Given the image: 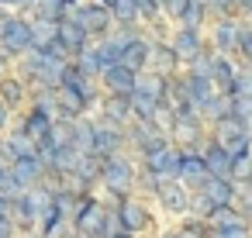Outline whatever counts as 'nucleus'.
<instances>
[{
	"mask_svg": "<svg viewBox=\"0 0 252 238\" xmlns=\"http://www.w3.org/2000/svg\"><path fill=\"white\" fill-rule=\"evenodd\" d=\"M169 138L183 152H200L207 145V138H211V128L200 118V111H176L173 128H169Z\"/></svg>",
	"mask_w": 252,
	"mask_h": 238,
	"instance_id": "6",
	"label": "nucleus"
},
{
	"mask_svg": "<svg viewBox=\"0 0 252 238\" xmlns=\"http://www.w3.org/2000/svg\"><path fill=\"white\" fill-rule=\"evenodd\" d=\"M149 69H159V73H180L183 62L173 49L169 38H152V59H149Z\"/></svg>",
	"mask_w": 252,
	"mask_h": 238,
	"instance_id": "24",
	"label": "nucleus"
},
{
	"mask_svg": "<svg viewBox=\"0 0 252 238\" xmlns=\"http://www.w3.org/2000/svg\"><path fill=\"white\" fill-rule=\"evenodd\" d=\"M207 45L221 56H231L238 52V18H224V21H211L207 25Z\"/></svg>",
	"mask_w": 252,
	"mask_h": 238,
	"instance_id": "12",
	"label": "nucleus"
},
{
	"mask_svg": "<svg viewBox=\"0 0 252 238\" xmlns=\"http://www.w3.org/2000/svg\"><path fill=\"white\" fill-rule=\"evenodd\" d=\"M69 18L90 35V42H100L114 31V14L107 4H97V0H80V4L69 11Z\"/></svg>",
	"mask_w": 252,
	"mask_h": 238,
	"instance_id": "7",
	"label": "nucleus"
},
{
	"mask_svg": "<svg viewBox=\"0 0 252 238\" xmlns=\"http://www.w3.org/2000/svg\"><path fill=\"white\" fill-rule=\"evenodd\" d=\"M28 97H32V87L18 76V73H7V76H0V100H4L14 114H21L28 107Z\"/></svg>",
	"mask_w": 252,
	"mask_h": 238,
	"instance_id": "17",
	"label": "nucleus"
},
{
	"mask_svg": "<svg viewBox=\"0 0 252 238\" xmlns=\"http://www.w3.org/2000/svg\"><path fill=\"white\" fill-rule=\"evenodd\" d=\"M59 42H63V49H66V56H69V59H76L80 52H87V49L94 45V42H90V35H87V31H83L69 14L59 21Z\"/></svg>",
	"mask_w": 252,
	"mask_h": 238,
	"instance_id": "18",
	"label": "nucleus"
},
{
	"mask_svg": "<svg viewBox=\"0 0 252 238\" xmlns=\"http://www.w3.org/2000/svg\"><path fill=\"white\" fill-rule=\"evenodd\" d=\"M169 42H173V49H176V56H180V62L183 66H190L204 49H207V31H200V28H180V25H173V31H169Z\"/></svg>",
	"mask_w": 252,
	"mask_h": 238,
	"instance_id": "10",
	"label": "nucleus"
},
{
	"mask_svg": "<svg viewBox=\"0 0 252 238\" xmlns=\"http://www.w3.org/2000/svg\"><path fill=\"white\" fill-rule=\"evenodd\" d=\"M159 186H162V179H159L156 173H149V169L138 166V176H135V197H142V200H156Z\"/></svg>",
	"mask_w": 252,
	"mask_h": 238,
	"instance_id": "38",
	"label": "nucleus"
},
{
	"mask_svg": "<svg viewBox=\"0 0 252 238\" xmlns=\"http://www.w3.org/2000/svg\"><path fill=\"white\" fill-rule=\"evenodd\" d=\"M69 228L80 231V235H87V238H107L111 231H118V214H114V207L100 193H87L73 207Z\"/></svg>",
	"mask_w": 252,
	"mask_h": 238,
	"instance_id": "2",
	"label": "nucleus"
},
{
	"mask_svg": "<svg viewBox=\"0 0 252 238\" xmlns=\"http://www.w3.org/2000/svg\"><path fill=\"white\" fill-rule=\"evenodd\" d=\"M156 131H159V128H156L152 121H131V124L125 128V142H128V152H131V155H138V152H142V145H145V142H149V138H152Z\"/></svg>",
	"mask_w": 252,
	"mask_h": 238,
	"instance_id": "30",
	"label": "nucleus"
},
{
	"mask_svg": "<svg viewBox=\"0 0 252 238\" xmlns=\"http://www.w3.org/2000/svg\"><path fill=\"white\" fill-rule=\"evenodd\" d=\"M197 111H200V118L207 121V128H211L214 121H221L224 114H231V97H224V93H218V90H214V93L197 107Z\"/></svg>",
	"mask_w": 252,
	"mask_h": 238,
	"instance_id": "29",
	"label": "nucleus"
},
{
	"mask_svg": "<svg viewBox=\"0 0 252 238\" xmlns=\"http://www.w3.org/2000/svg\"><path fill=\"white\" fill-rule=\"evenodd\" d=\"M211 238H252V224L238 221V224H228V228H211Z\"/></svg>",
	"mask_w": 252,
	"mask_h": 238,
	"instance_id": "44",
	"label": "nucleus"
},
{
	"mask_svg": "<svg viewBox=\"0 0 252 238\" xmlns=\"http://www.w3.org/2000/svg\"><path fill=\"white\" fill-rule=\"evenodd\" d=\"M35 49V28L32 18L14 14V11H0V52L7 59H25Z\"/></svg>",
	"mask_w": 252,
	"mask_h": 238,
	"instance_id": "4",
	"label": "nucleus"
},
{
	"mask_svg": "<svg viewBox=\"0 0 252 238\" xmlns=\"http://www.w3.org/2000/svg\"><path fill=\"white\" fill-rule=\"evenodd\" d=\"M94 45H97V52H100V62H104V69L125 59V42H118L114 35H107V38H100V42H94Z\"/></svg>",
	"mask_w": 252,
	"mask_h": 238,
	"instance_id": "37",
	"label": "nucleus"
},
{
	"mask_svg": "<svg viewBox=\"0 0 252 238\" xmlns=\"http://www.w3.org/2000/svg\"><path fill=\"white\" fill-rule=\"evenodd\" d=\"M66 231H69V210L52 200V204L42 210V217H38V235H45V238H63Z\"/></svg>",
	"mask_w": 252,
	"mask_h": 238,
	"instance_id": "23",
	"label": "nucleus"
},
{
	"mask_svg": "<svg viewBox=\"0 0 252 238\" xmlns=\"http://www.w3.org/2000/svg\"><path fill=\"white\" fill-rule=\"evenodd\" d=\"M200 155H204V166H207L211 176H228V179H231V152H228L221 142L207 138V145L200 149Z\"/></svg>",
	"mask_w": 252,
	"mask_h": 238,
	"instance_id": "26",
	"label": "nucleus"
},
{
	"mask_svg": "<svg viewBox=\"0 0 252 238\" xmlns=\"http://www.w3.org/2000/svg\"><path fill=\"white\" fill-rule=\"evenodd\" d=\"M207 18L211 21H224V18H238V0H204Z\"/></svg>",
	"mask_w": 252,
	"mask_h": 238,
	"instance_id": "40",
	"label": "nucleus"
},
{
	"mask_svg": "<svg viewBox=\"0 0 252 238\" xmlns=\"http://www.w3.org/2000/svg\"><path fill=\"white\" fill-rule=\"evenodd\" d=\"M35 7H38V0H18V4H14V14L32 18V14H35Z\"/></svg>",
	"mask_w": 252,
	"mask_h": 238,
	"instance_id": "49",
	"label": "nucleus"
},
{
	"mask_svg": "<svg viewBox=\"0 0 252 238\" xmlns=\"http://www.w3.org/2000/svg\"><path fill=\"white\" fill-rule=\"evenodd\" d=\"M235 210L252 224V186H245V183H238V197H235Z\"/></svg>",
	"mask_w": 252,
	"mask_h": 238,
	"instance_id": "45",
	"label": "nucleus"
},
{
	"mask_svg": "<svg viewBox=\"0 0 252 238\" xmlns=\"http://www.w3.org/2000/svg\"><path fill=\"white\" fill-rule=\"evenodd\" d=\"M228 97H245V100H252V69H242V66H238V76H235Z\"/></svg>",
	"mask_w": 252,
	"mask_h": 238,
	"instance_id": "43",
	"label": "nucleus"
},
{
	"mask_svg": "<svg viewBox=\"0 0 252 238\" xmlns=\"http://www.w3.org/2000/svg\"><path fill=\"white\" fill-rule=\"evenodd\" d=\"M180 83H183V93H187V100L193 104V107H200L211 93H214V80L211 76H204V73H193V69H180Z\"/></svg>",
	"mask_w": 252,
	"mask_h": 238,
	"instance_id": "19",
	"label": "nucleus"
},
{
	"mask_svg": "<svg viewBox=\"0 0 252 238\" xmlns=\"http://www.w3.org/2000/svg\"><path fill=\"white\" fill-rule=\"evenodd\" d=\"M66 59H52L45 52H28L25 59L14 62V73L28 83V87H59V73H63Z\"/></svg>",
	"mask_w": 252,
	"mask_h": 238,
	"instance_id": "5",
	"label": "nucleus"
},
{
	"mask_svg": "<svg viewBox=\"0 0 252 238\" xmlns=\"http://www.w3.org/2000/svg\"><path fill=\"white\" fill-rule=\"evenodd\" d=\"M0 238H18V228H14V221H0Z\"/></svg>",
	"mask_w": 252,
	"mask_h": 238,
	"instance_id": "51",
	"label": "nucleus"
},
{
	"mask_svg": "<svg viewBox=\"0 0 252 238\" xmlns=\"http://www.w3.org/2000/svg\"><path fill=\"white\" fill-rule=\"evenodd\" d=\"M211 210H214V204H211L200 190H193V193H190V214H197V217H211Z\"/></svg>",
	"mask_w": 252,
	"mask_h": 238,
	"instance_id": "46",
	"label": "nucleus"
},
{
	"mask_svg": "<svg viewBox=\"0 0 252 238\" xmlns=\"http://www.w3.org/2000/svg\"><path fill=\"white\" fill-rule=\"evenodd\" d=\"M180 155H183V149L166 145L162 152H156L149 159H138V166L149 169V173H156L159 179H180Z\"/></svg>",
	"mask_w": 252,
	"mask_h": 238,
	"instance_id": "15",
	"label": "nucleus"
},
{
	"mask_svg": "<svg viewBox=\"0 0 252 238\" xmlns=\"http://www.w3.org/2000/svg\"><path fill=\"white\" fill-rule=\"evenodd\" d=\"M207 179H211V173L204 166V155L200 152H183L180 155V183L190 186V190H200Z\"/></svg>",
	"mask_w": 252,
	"mask_h": 238,
	"instance_id": "20",
	"label": "nucleus"
},
{
	"mask_svg": "<svg viewBox=\"0 0 252 238\" xmlns=\"http://www.w3.org/2000/svg\"><path fill=\"white\" fill-rule=\"evenodd\" d=\"M7 173H11V166H4V162H0V186H4V179H7Z\"/></svg>",
	"mask_w": 252,
	"mask_h": 238,
	"instance_id": "56",
	"label": "nucleus"
},
{
	"mask_svg": "<svg viewBox=\"0 0 252 238\" xmlns=\"http://www.w3.org/2000/svg\"><path fill=\"white\" fill-rule=\"evenodd\" d=\"M200 193H204L214 207H231L235 197H238V183L228 179V176H211V179L200 186Z\"/></svg>",
	"mask_w": 252,
	"mask_h": 238,
	"instance_id": "22",
	"label": "nucleus"
},
{
	"mask_svg": "<svg viewBox=\"0 0 252 238\" xmlns=\"http://www.w3.org/2000/svg\"><path fill=\"white\" fill-rule=\"evenodd\" d=\"M176 25H180V28H200V31H207L211 18H207L204 0H187V7H183V14H180Z\"/></svg>",
	"mask_w": 252,
	"mask_h": 238,
	"instance_id": "32",
	"label": "nucleus"
},
{
	"mask_svg": "<svg viewBox=\"0 0 252 238\" xmlns=\"http://www.w3.org/2000/svg\"><path fill=\"white\" fill-rule=\"evenodd\" d=\"M21 238H45V235H38V231H32V235H21Z\"/></svg>",
	"mask_w": 252,
	"mask_h": 238,
	"instance_id": "59",
	"label": "nucleus"
},
{
	"mask_svg": "<svg viewBox=\"0 0 252 238\" xmlns=\"http://www.w3.org/2000/svg\"><path fill=\"white\" fill-rule=\"evenodd\" d=\"M94 118L104 121V124L128 128V124L135 121V118H131V97H125V93H104L100 104H97V111H94Z\"/></svg>",
	"mask_w": 252,
	"mask_h": 238,
	"instance_id": "11",
	"label": "nucleus"
},
{
	"mask_svg": "<svg viewBox=\"0 0 252 238\" xmlns=\"http://www.w3.org/2000/svg\"><path fill=\"white\" fill-rule=\"evenodd\" d=\"M235 76H238V62H235L231 56L214 52V56H211V80H214V90L228 97V90H231Z\"/></svg>",
	"mask_w": 252,
	"mask_h": 238,
	"instance_id": "25",
	"label": "nucleus"
},
{
	"mask_svg": "<svg viewBox=\"0 0 252 238\" xmlns=\"http://www.w3.org/2000/svg\"><path fill=\"white\" fill-rule=\"evenodd\" d=\"M242 183H245V186H252V173H249V176H245V179H242Z\"/></svg>",
	"mask_w": 252,
	"mask_h": 238,
	"instance_id": "60",
	"label": "nucleus"
},
{
	"mask_svg": "<svg viewBox=\"0 0 252 238\" xmlns=\"http://www.w3.org/2000/svg\"><path fill=\"white\" fill-rule=\"evenodd\" d=\"M159 7H162V18L176 25L180 14H183V7H187V0H159Z\"/></svg>",
	"mask_w": 252,
	"mask_h": 238,
	"instance_id": "47",
	"label": "nucleus"
},
{
	"mask_svg": "<svg viewBox=\"0 0 252 238\" xmlns=\"http://www.w3.org/2000/svg\"><path fill=\"white\" fill-rule=\"evenodd\" d=\"M94 121H97V118H94ZM94 152H97V155H114V152H128V142H125V128L97 121V124H94Z\"/></svg>",
	"mask_w": 252,
	"mask_h": 238,
	"instance_id": "16",
	"label": "nucleus"
},
{
	"mask_svg": "<svg viewBox=\"0 0 252 238\" xmlns=\"http://www.w3.org/2000/svg\"><path fill=\"white\" fill-rule=\"evenodd\" d=\"M156 111H159V100L152 93H145V90H135L131 93V118L135 121H152Z\"/></svg>",
	"mask_w": 252,
	"mask_h": 238,
	"instance_id": "35",
	"label": "nucleus"
},
{
	"mask_svg": "<svg viewBox=\"0 0 252 238\" xmlns=\"http://www.w3.org/2000/svg\"><path fill=\"white\" fill-rule=\"evenodd\" d=\"M135 87H138V73L131 66H125V62H114V66H107L100 73V90L104 93H125V97H131Z\"/></svg>",
	"mask_w": 252,
	"mask_h": 238,
	"instance_id": "14",
	"label": "nucleus"
},
{
	"mask_svg": "<svg viewBox=\"0 0 252 238\" xmlns=\"http://www.w3.org/2000/svg\"><path fill=\"white\" fill-rule=\"evenodd\" d=\"M111 14H114V25H142L135 0H114V4H111Z\"/></svg>",
	"mask_w": 252,
	"mask_h": 238,
	"instance_id": "41",
	"label": "nucleus"
},
{
	"mask_svg": "<svg viewBox=\"0 0 252 238\" xmlns=\"http://www.w3.org/2000/svg\"><path fill=\"white\" fill-rule=\"evenodd\" d=\"M107 238H135V235H128V231H121V228H118V231H111Z\"/></svg>",
	"mask_w": 252,
	"mask_h": 238,
	"instance_id": "57",
	"label": "nucleus"
},
{
	"mask_svg": "<svg viewBox=\"0 0 252 238\" xmlns=\"http://www.w3.org/2000/svg\"><path fill=\"white\" fill-rule=\"evenodd\" d=\"M63 238H87V235H80V231H73V228H69V231H66Z\"/></svg>",
	"mask_w": 252,
	"mask_h": 238,
	"instance_id": "58",
	"label": "nucleus"
},
{
	"mask_svg": "<svg viewBox=\"0 0 252 238\" xmlns=\"http://www.w3.org/2000/svg\"><path fill=\"white\" fill-rule=\"evenodd\" d=\"M11 176L18 179V186H21V190H32V186L45 183V162H42V155L18 159V162L11 166Z\"/></svg>",
	"mask_w": 252,
	"mask_h": 238,
	"instance_id": "21",
	"label": "nucleus"
},
{
	"mask_svg": "<svg viewBox=\"0 0 252 238\" xmlns=\"http://www.w3.org/2000/svg\"><path fill=\"white\" fill-rule=\"evenodd\" d=\"M14 4L18 0H0V11H14Z\"/></svg>",
	"mask_w": 252,
	"mask_h": 238,
	"instance_id": "55",
	"label": "nucleus"
},
{
	"mask_svg": "<svg viewBox=\"0 0 252 238\" xmlns=\"http://www.w3.org/2000/svg\"><path fill=\"white\" fill-rule=\"evenodd\" d=\"M249 173H252V142H245V145L231 149V179H235V183H242Z\"/></svg>",
	"mask_w": 252,
	"mask_h": 238,
	"instance_id": "36",
	"label": "nucleus"
},
{
	"mask_svg": "<svg viewBox=\"0 0 252 238\" xmlns=\"http://www.w3.org/2000/svg\"><path fill=\"white\" fill-rule=\"evenodd\" d=\"M152 238H183V235H180V231H176V224L169 221V224H162V228H159Z\"/></svg>",
	"mask_w": 252,
	"mask_h": 238,
	"instance_id": "50",
	"label": "nucleus"
},
{
	"mask_svg": "<svg viewBox=\"0 0 252 238\" xmlns=\"http://www.w3.org/2000/svg\"><path fill=\"white\" fill-rule=\"evenodd\" d=\"M190 186H183L180 179H162V186H159V193H156V210H159V217L169 224V221H176V217H183V214H190Z\"/></svg>",
	"mask_w": 252,
	"mask_h": 238,
	"instance_id": "8",
	"label": "nucleus"
},
{
	"mask_svg": "<svg viewBox=\"0 0 252 238\" xmlns=\"http://www.w3.org/2000/svg\"><path fill=\"white\" fill-rule=\"evenodd\" d=\"M235 62L242 69H252V21L238 18V52H235Z\"/></svg>",
	"mask_w": 252,
	"mask_h": 238,
	"instance_id": "34",
	"label": "nucleus"
},
{
	"mask_svg": "<svg viewBox=\"0 0 252 238\" xmlns=\"http://www.w3.org/2000/svg\"><path fill=\"white\" fill-rule=\"evenodd\" d=\"M0 221H11V197L0 193Z\"/></svg>",
	"mask_w": 252,
	"mask_h": 238,
	"instance_id": "52",
	"label": "nucleus"
},
{
	"mask_svg": "<svg viewBox=\"0 0 252 238\" xmlns=\"http://www.w3.org/2000/svg\"><path fill=\"white\" fill-rule=\"evenodd\" d=\"M135 7H138L142 28H149V25H156V21H166V18H162V7H159V0H135Z\"/></svg>",
	"mask_w": 252,
	"mask_h": 238,
	"instance_id": "42",
	"label": "nucleus"
},
{
	"mask_svg": "<svg viewBox=\"0 0 252 238\" xmlns=\"http://www.w3.org/2000/svg\"><path fill=\"white\" fill-rule=\"evenodd\" d=\"M4 145H7V152L14 155V162H18V159H28V155H38L35 138H28V135L18 131V128H11V131L4 135Z\"/></svg>",
	"mask_w": 252,
	"mask_h": 238,
	"instance_id": "31",
	"label": "nucleus"
},
{
	"mask_svg": "<svg viewBox=\"0 0 252 238\" xmlns=\"http://www.w3.org/2000/svg\"><path fill=\"white\" fill-rule=\"evenodd\" d=\"M7 73H14V59H7L4 52H0V76H7Z\"/></svg>",
	"mask_w": 252,
	"mask_h": 238,
	"instance_id": "54",
	"label": "nucleus"
},
{
	"mask_svg": "<svg viewBox=\"0 0 252 238\" xmlns=\"http://www.w3.org/2000/svg\"><path fill=\"white\" fill-rule=\"evenodd\" d=\"M114 214H118V228L128 231V235H135V238H149V235H156L166 224L159 217L156 204L152 200H142V197H128L125 204L114 207Z\"/></svg>",
	"mask_w": 252,
	"mask_h": 238,
	"instance_id": "3",
	"label": "nucleus"
},
{
	"mask_svg": "<svg viewBox=\"0 0 252 238\" xmlns=\"http://www.w3.org/2000/svg\"><path fill=\"white\" fill-rule=\"evenodd\" d=\"M52 124H56V114H52L49 107H42V104H28V107L14 118V128H18V131H25V135H28V138H35V142H38Z\"/></svg>",
	"mask_w": 252,
	"mask_h": 238,
	"instance_id": "13",
	"label": "nucleus"
},
{
	"mask_svg": "<svg viewBox=\"0 0 252 238\" xmlns=\"http://www.w3.org/2000/svg\"><path fill=\"white\" fill-rule=\"evenodd\" d=\"M135 176H138V159L131 152H114L104 155L100 162V197L118 207L128 197H135Z\"/></svg>",
	"mask_w": 252,
	"mask_h": 238,
	"instance_id": "1",
	"label": "nucleus"
},
{
	"mask_svg": "<svg viewBox=\"0 0 252 238\" xmlns=\"http://www.w3.org/2000/svg\"><path fill=\"white\" fill-rule=\"evenodd\" d=\"M14 118H18V114H14L4 100H0V135H7V131L14 128Z\"/></svg>",
	"mask_w": 252,
	"mask_h": 238,
	"instance_id": "48",
	"label": "nucleus"
},
{
	"mask_svg": "<svg viewBox=\"0 0 252 238\" xmlns=\"http://www.w3.org/2000/svg\"><path fill=\"white\" fill-rule=\"evenodd\" d=\"M0 138H4V135H0Z\"/></svg>",
	"mask_w": 252,
	"mask_h": 238,
	"instance_id": "63",
	"label": "nucleus"
},
{
	"mask_svg": "<svg viewBox=\"0 0 252 238\" xmlns=\"http://www.w3.org/2000/svg\"><path fill=\"white\" fill-rule=\"evenodd\" d=\"M69 4H73V7H76V4H80V0H69Z\"/></svg>",
	"mask_w": 252,
	"mask_h": 238,
	"instance_id": "61",
	"label": "nucleus"
},
{
	"mask_svg": "<svg viewBox=\"0 0 252 238\" xmlns=\"http://www.w3.org/2000/svg\"><path fill=\"white\" fill-rule=\"evenodd\" d=\"M97 4H107V0H97Z\"/></svg>",
	"mask_w": 252,
	"mask_h": 238,
	"instance_id": "62",
	"label": "nucleus"
},
{
	"mask_svg": "<svg viewBox=\"0 0 252 238\" xmlns=\"http://www.w3.org/2000/svg\"><path fill=\"white\" fill-rule=\"evenodd\" d=\"M169 76H173V73L145 69V73H138V87H135V90H145V93H152L156 100H169Z\"/></svg>",
	"mask_w": 252,
	"mask_h": 238,
	"instance_id": "28",
	"label": "nucleus"
},
{
	"mask_svg": "<svg viewBox=\"0 0 252 238\" xmlns=\"http://www.w3.org/2000/svg\"><path fill=\"white\" fill-rule=\"evenodd\" d=\"M149 59H152V38L142 31L138 38H131V42L125 45V59H121V62L131 66L135 73H145V69H149Z\"/></svg>",
	"mask_w": 252,
	"mask_h": 238,
	"instance_id": "27",
	"label": "nucleus"
},
{
	"mask_svg": "<svg viewBox=\"0 0 252 238\" xmlns=\"http://www.w3.org/2000/svg\"><path fill=\"white\" fill-rule=\"evenodd\" d=\"M76 66L83 69V76H90V80H100V73H104V62H100V52H97V45H90L87 52H80V56H76Z\"/></svg>",
	"mask_w": 252,
	"mask_h": 238,
	"instance_id": "39",
	"label": "nucleus"
},
{
	"mask_svg": "<svg viewBox=\"0 0 252 238\" xmlns=\"http://www.w3.org/2000/svg\"><path fill=\"white\" fill-rule=\"evenodd\" d=\"M238 18L252 21V0H238Z\"/></svg>",
	"mask_w": 252,
	"mask_h": 238,
	"instance_id": "53",
	"label": "nucleus"
},
{
	"mask_svg": "<svg viewBox=\"0 0 252 238\" xmlns=\"http://www.w3.org/2000/svg\"><path fill=\"white\" fill-rule=\"evenodd\" d=\"M211 138H214V142H221V145L231 152V149H238V145L252 142V124H249V121H242V118H235V114H224L221 121H214V124H211Z\"/></svg>",
	"mask_w": 252,
	"mask_h": 238,
	"instance_id": "9",
	"label": "nucleus"
},
{
	"mask_svg": "<svg viewBox=\"0 0 252 238\" xmlns=\"http://www.w3.org/2000/svg\"><path fill=\"white\" fill-rule=\"evenodd\" d=\"M173 224H176V231H180L183 238H211V224H207V217L183 214V217H176Z\"/></svg>",
	"mask_w": 252,
	"mask_h": 238,
	"instance_id": "33",
	"label": "nucleus"
}]
</instances>
